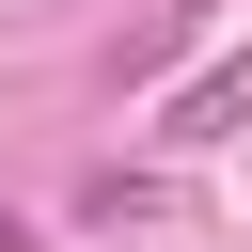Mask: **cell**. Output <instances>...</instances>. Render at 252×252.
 Returning a JSON list of instances; mask_svg holds the SVG:
<instances>
[{
  "label": "cell",
  "mask_w": 252,
  "mask_h": 252,
  "mask_svg": "<svg viewBox=\"0 0 252 252\" xmlns=\"http://www.w3.org/2000/svg\"><path fill=\"white\" fill-rule=\"evenodd\" d=\"M220 126H252V47H236V63H205V79L158 110V142H220Z\"/></svg>",
  "instance_id": "obj_1"
}]
</instances>
